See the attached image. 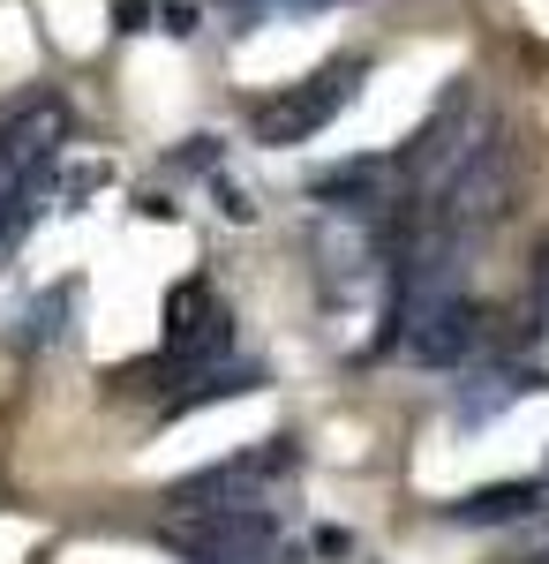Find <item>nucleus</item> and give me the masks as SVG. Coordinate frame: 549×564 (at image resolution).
<instances>
[{
    "label": "nucleus",
    "instance_id": "nucleus-1",
    "mask_svg": "<svg viewBox=\"0 0 549 564\" xmlns=\"http://www.w3.org/2000/svg\"><path fill=\"white\" fill-rule=\"evenodd\" d=\"M512 196H519V151H512V135L489 129L482 143L466 135L452 181H444L437 204H429V234L460 249L466 234H482V226H497V218L512 212Z\"/></svg>",
    "mask_w": 549,
    "mask_h": 564
},
{
    "label": "nucleus",
    "instance_id": "nucleus-2",
    "mask_svg": "<svg viewBox=\"0 0 549 564\" xmlns=\"http://www.w3.org/2000/svg\"><path fill=\"white\" fill-rule=\"evenodd\" d=\"M369 84V53H338V61H324L316 76H301L294 90H279V98H263L256 106V143L263 151H294V143H309V135H324L354 106V90Z\"/></svg>",
    "mask_w": 549,
    "mask_h": 564
},
{
    "label": "nucleus",
    "instance_id": "nucleus-3",
    "mask_svg": "<svg viewBox=\"0 0 549 564\" xmlns=\"http://www.w3.org/2000/svg\"><path fill=\"white\" fill-rule=\"evenodd\" d=\"M301 467V436H256L241 452H226L212 467H196V475L166 481V505L173 512H212V505H249L256 489H271V481H287Z\"/></svg>",
    "mask_w": 549,
    "mask_h": 564
},
{
    "label": "nucleus",
    "instance_id": "nucleus-4",
    "mask_svg": "<svg viewBox=\"0 0 549 564\" xmlns=\"http://www.w3.org/2000/svg\"><path fill=\"white\" fill-rule=\"evenodd\" d=\"M159 542H166L173 557L189 564H263L279 550V512H263V505H212V512H173L159 527Z\"/></svg>",
    "mask_w": 549,
    "mask_h": 564
},
{
    "label": "nucleus",
    "instance_id": "nucleus-5",
    "mask_svg": "<svg viewBox=\"0 0 549 564\" xmlns=\"http://www.w3.org/2000/svg\"><path fill=\"white\" fill-rule=\"evenodd\" d=\"M482 324H489V308L474 294H429V302H415V324L399 332V347L415 369H460L482 347Z\"/></svg>",
    "mask_w": 549,
    "mask_h": 564
},
{
    "label": "nucleus",
    "instance_id": "nucleus-6",
    "mask_svg": "<svg viewBox=\"0 0 549 564\" xmlns=\"http://www.w3.org/2000/svg\"><path fill=\"white\" fill-rule=\"evenodd\" d=\"M61 135H68V106H61V98H31V106H15V113L0 121V196H8L15 181H31L39 166H53Z\"/></svg>",
    "mask_w": 549,
    "mask_h": 564
},
{
    "label": "nucleus",
    "instance_id": "nucleus-7",
    "mask_svg": "<svg viewBox=\"0 0 549 564\" xmlns=\"http://www.w3.org/2000/svg\"><path fill=\"white\" fill-rule=\"evenodd\" d=\"M549 512V475H519V481H482L444 505L452 527H512V520H542Z\"/></svg>",
    "mask_w": 549,
    "mask_h": 564
},
{
    "label": "nucleus",
    "instance_id": "nucleus-8",
    "mask_svg": "<svg viewBox=\"0 0 549 564\" xmlns=\"http://www.w3.org/2000/svg\"><path fill=\"white\" fill-rule=\"evenodd\" d=\"M271 384V369L263 361H218V369H204V377H189V391H166V422H181V414H196V406H218V399H241V391H263Z\"/></svg>",
    "mask_w": 549,
    "mask_h": 564
},
{
    "label": "nucleus",
    "instance_id": "nucleus-9",
    "mask_svg": "<svg viewBox=\"0 0 549 564\" xmlns=\"http://www.w3.org/2000/svg\"><path fill=\"white\" fill-rule=\"evenodd\" d=\"M45 196H53V166H39L31 181H15V188L0 196V257H15V249H23V234L45 218Z\"/></svg>",
    "mask_w": 549,
    "mask_h": 564
},
{
    "label": "nucleus",
    "instance_id": "nucleus-10",
    "mask_svg": "<svg viewBox=\"0 0 549 564\" xmlns=\"http://www.w3.org/2000/svg\"><path fill=\"white\" fill-rule=\"evenodd\" d=\"M377 174H384V159H354V166L316 174V181H309V196L332 204V212H369V204H377Z\"/></svg>",
    "mask_w": 549,
    "mask_h": 564
},
{
    "label": "nucleus",
    "instance_id": "nucleus-11",
    "mask_svg": "<svg viewBox=\"0 0 549 564\" xmlns=\"http://www.w3.org/2000/svg\"><path fill=\"white\" fill-rule=\"evenodd\" d=\"M218 212L234 218V226H249V218H256V204H249V188H241V181H218Z\"/></svg>",
    "mask_w": 549,
    "mask_h": 564
},
{
    "label": "nucleus",
    "instance_id": "nucleus-12",
    "mask_svg": "<svg viewBox=\"0 0 549 564\" xmlns=\"http://www.w3.org/2000/svg\"><path fill=\"white\" fill-rule=\"evenodd\" d=\"M196 23H204V15H196L189 0H166V8H159V31H173V39H189Z\"/></svg>",
    "mask_w": 549,
    "mask_h": 564
},
{
    "label": "nucleus",
    "instance_id": "nucleus-13",
    "mask_svg": "<svg viewBox=\"0 0 549 564\" xmlns=\"http://www.w3.org/2000/svg\"><path fill=\"white\" fill-rule=\"evenodd\" d=\"M114 15H121V31H151V15H159V8H151V0H121Z\"/></svg>",
    "mask_w": 549,
    "mask_h": 564
},
{
    "label": "nucleus",
    "instance_id": "nucleus-14",
    "mask_svg": "<svg viewBox=\"0 0 549 564\" xmlns=\"http://www.w3.org/2000/svg\"><path fill=\"white\" fill-rule=\"evenodd\" d=\"M519 564H549V542H535V550H527V557H519Z\"/></svg>",
    "mask_w": 549,
    "mask_h": 564
},
{
    "label": "nucleus",
    "instance_id": "nucleus-15",
    "mask_svg": "<svg viewBox=\"0 0 549 564\" xmlns=\"http://www.w3.org/2000/svg\"><path fill=\"white\" fill-rule=\"evenodd\" d=\"M263 564H287V557H263Z\"/></svg>",
    "mask_w": 549,
    "mask_h": 564
},
{
    "label": "nucleus",
    "instance_id": "nucleus-16",
    "mask_svg": "<svg viewBox=\"0 0 549 564\" xmlns=\"http://www.w3.org/2000/svg\"><path fill=\"white\" fill-rule=\"evenodd\" d=\"M256 8H263V0H256Z\"/></svg>",
    "mask_w": 549,
    "mask_h": 564
},
{
    "label": "nucleus",
    "instance_id": "nucleus-17",
    "mask_svg": "<svg viewBox=\"0 0 549 564\" xmlns=\"http://www.w3.org/2000/svg\"><path fill=\"white\" fill-rule=\"evenodd\" d=\"M542 279H549V271H542Z\"/></svg>",
    "mask_w": 549,
    "mask_h": 564
}]
</instances>
